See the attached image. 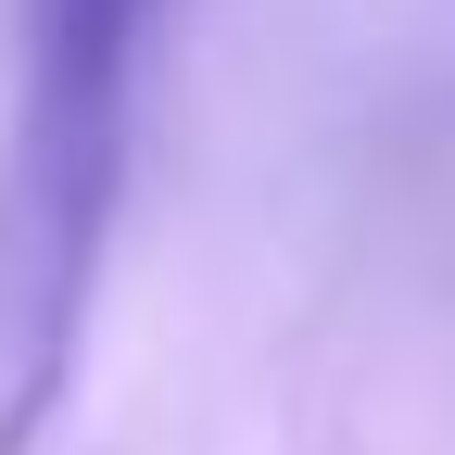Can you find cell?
Wrapping results in <instances>:
<instances>
[{
  "mask_svg": "<svg viewBox=\"0 0 455 455\" xmlns=\"http://www.w3.org/2000/svg\"><path fill=\"white\" fill-rule=\"evenodd\" d=\"M164 0H26L13 114H0V455H26L76 379L89 278L127 190L140 51Z\"/></svg>",
  "mask_w": 455,
  "mask_h": 455,
  "instance_id": "6da1fadb",
  "label": "cell"
}]
</instances>
